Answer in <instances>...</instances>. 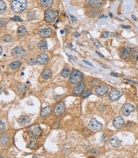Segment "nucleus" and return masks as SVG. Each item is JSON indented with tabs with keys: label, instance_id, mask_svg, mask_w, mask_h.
I'll return each instance as SVG.
<instances>
[{
	"label": "nucleus",
	"instance_id": "f257e3e1",
	"mask_svg": "<svg viewBox=\"0 0 138 158\" xmlns=\"http://www.w3.org/2000/svg\"><path fill=\"white\" fill-rule=\"evenodd\" d=\"M11 7L16 14H20L24 12L27 8L26 0H13L11 4Z\"/></svg>",
	"mask_w": 138,
	"mask_h": 158
},
{
	"label": "nucleus",
	"instance_id": "f03ea898",
	"mask_svg": "<svg viewBox=\"0 0 138 158\" xmlns=\"http://www.w3.org/2000/svg\"><path fill=\"white\" fill-rule=\"evenodd\" d=\"M28 132L29 135L33 139H38L41 134L42 130L39 124H34L29 128Z\"/></svg>",
	"mask_w": 138,
	"mask_h": 158
},
{
	"label": "nucleus",
	"instance_id": "7ed1b4c3",
	"mask_svg": "<svg viewBox=\"0 0 138 158\" xmlns=\"http://www.w3.org/2000/svg\"><path fill=\"white\" fill-rule=\"evenodd\" d=\"M83 78V74L81 72L77 70H74L70 76V82L72 84L80 83Z\"/></svg>",
	"mask_w": 138,
	"mask_h": 158
},
{
	"label": "nucleus",
	"instance_id": "20e7f679",
	"mask_svg": "<svg viewBox=\"0 0 138 158\" xmlns=\"http://www.w3.org/2000/svg\"><path fill=\"white\" fill-rule=\"evenodd\" d=\"M11 55L15 58H23L26 56V52L22 47L17 46L12 50Z\"/></svg>",
	"mask_w": 138,
	"mask_h": 158
},
{
	"label": "nucleus",
	"instance_id": "39448f33",
	"mask_svg": "<svg viewBox=\"0 0 138 158\" xmlns=\"http://www.w3.org/2000/svg\"><path fill=\"white\" fill-rule=\"evenodd\" d=\"M57 14L52 10L48 9L45 12V20L47 22H53L56 19Z\"/></svg>",
	"mask_w": 138,
	"mask_h": 158
},
{
	"label": "nucleus",
	"instance_id": "423d86ee",
	"mask_svg": "<svg viewBox=\"0 0 138 158\" xmlns=\"http://www.w3.org/2000/svg\"><path fill=\"white\" fill-rule=\"evenodd\" d=\"M89 126L91 130H94V131H99L102 129V124L98 121L96 119H92L90 120V123L89 124Z\"/></svg>",
	"mask_w": 138,
	"mask_h": 158
},
{
	"label": "nucleus",
	"instance_id": "0eeeda50",
	"mask_svg": "<svg viewBox=\"0 0 138 158\" xmlns=\"http://www.w3.org/2000/svg\"><path fill=\"white\" fill-rule=\"evenodd\" d=\"M64 110H65L64 104V102H59V103L56 105V107H54V112L56 116H61V115L64 113Z\"/></svg>",
	"mask_w": 138,
	"mask_h": 158
},
{
	"label": "nucleus",
	"instance_id": "6e6552de",
	"mask_svg": "<svg viewBox=\"0 0 138 158\" xmlns=\"http://www.w3.org/2000/svg\"><path fill=\"white\" fill-rule=\"evenodd\" d=\"M134 110V107L131 104H126L122 108V112L125 116H127L130 115Z\"/></svg>",
	"mask_w": 138,
	"mask_h": 158
},
{
	"label": "nucleus",
	"instance_id": "1a4fd4ad",
	"mask_svg": "<svg viewBox=\"0 0 138 158\" xmlns=\"http://www.w3.org/2000/svg\"><path fill=\"white\" fill-rule=\"evenodd\" d=\"M113 126L117 129H120L125 124V121L123 118L121 116H117L113 119Z\"/></svg>",
	"mask_w": 138,
	"mask_h": 158
},
{
	"label": "nucleus",
	"instance_id": "9d476101",
	"mask_svg": "<svg viewBox=\"0 0 138 158\" xmlns=\"http://www.w3.org/2000/svg\"><path fill=\"white\" fill-rule=\"evenodd\" d=\"M95 91H96V93L98 94V95L103 96L108 93V88L106 86L100 85V86H98V87H96Z\"/></svg>",
	"mask_w": 138,
	"mask_h": 158
},
{
	"label": "nucleus",
	"instance_id": "9b49d317",
	"mask_svg": "<svg viewBox=\"0 0 138 158\" xmlns=\"http://www.w3.org/2000/svg\"><path fill=\"white\" fill-rule=\"evenodd\" d=\"M48 60H49V57L48 55L46 53H41L38 55L37 57L38 62L41 65H45L48 62Z\"/></svg>",
	"mask_w": 138,
	"mask_h": 158
},
{
	"label": "nucleus",
	"instance_id": "f8f14e48",
	"mask_svg": "<svg viewBox=\"0 0 138 158\" xmlns=\"http://www.w3.org/2000/svg\"><path fill=\"white\" fill-rule=\"evenodd\" d=\"M122 93L119 91H113L109 95V99L111 101H117L122 97Z\"/></svg>",
	"mask_w": 138,
	"mask_h": 158
},
{
	"label": "nucleus",
	"instance_id": "ddd939ff",
	"mask_svg": "<svg viewBox=\"0 0 138 158\" xmlns=\"http://www.w3.org/2000/svg\"><path fill=\"white\" fill-rule=\"evenodd\" d=\"M52 33V30L50 28H45L40 30L38 33L39 36L42 37H49Z\"/></svg>",
	"mask_w": 138,
	"mask_h": 158
},
{
	"label": "nucleus",
	"instance_id": "4468645a",
	"mask_svg": "<svg viewBox=\"0 0 138 158\" xmlns=\"http://www.w3.org/2000/svg\"><path fill=\"white\" fill-rule=\"evenodd\" d=\"M87 3L90 6L95 8L100 7L103 5L102 0H87Z\"/></svg>",
	"mask_w": 138,
	"mask_h": 158
},
{
	"label": "nucleus",
	"instance_id": "2eb2a0df",
	"mask_svg": "<svg viewBox=\"0 0 138 158\" xmlns=\"http://www.w3.org/2000/svg\"><path fill=\"white\" fill-rule=\"evenodd\" d=\"M31 122V118L27 116H23L19 119L18 123L20 125L26 126Z\"/></svg>",
	"mask_w": 138,
	"mask_h": 158
},
{
	"label": "nucleus",
	"instance_id": "dca6fc26",
	"mask_svg": "<svg viewBox=\"0 0 138 158\" xmlns=\"http://www.w3.org/2000/svg\"><path fill=\"white\" fill-rule=\"evenodd\" d=\"M84 88H85V84L83 82H81L78 84L77 87L74 88V89H73V93L77 94H77H80V93H81L83 91Z\"/></svg>",
	"mask_w": 138,
	"mask_h": 158
},
{
	"label": "nucleus",
	"instance_id": "f3484780",
	"mask_svg": "<svg viewBox=\"0 0 138 158\" xmlns=\"http://www.w3.org/2000/svg\"><path fill=\"white\" fill-rule=\"evenodd\" d=\"M110 144L112 145L113 147H119L121 145V141L119 140V139L117 137H114L110 140Z\"/></svg>",
	"mask_w": 138,
	"mask_h": 158
},
{
	"label": "nucleus",
	"instance_id": "a211bd4d",
	"mask_svg": "<svg viewBox=\"0 0 138 158\" xmlns=\"http://www.w3.org/2000/svg\"><path fill=\"white\" fill-rule=\"evenodd\" d=\"M26 35H27V29L23 25L19 27L18 29H17V35L20 37H23V36H26Z\"/></svg>",
	"mask_w": 138,
	"mask_h": 158
},
{
	"label": "nucleus",
	"instance_id": "6ab92c4d",
	"mask_svg": "<svg viewBox=\"0 0 138 158\" xmlns=\"http://www.w3.org/2000/svg\"><path fill=\"white\" fill-rule=\"evenodd\" d=\"M120 56L123 59H127L130 56V52H129L127 48H122L120 50Z\"/></svg>",
	"mask_w": 138,
	"mask_h": 158
},
{
	"label": "nucleus",
	"instance_id": "aec40b11",
	"mask_svg": "<svg viewBox=\"0 0 138 158\" xmlns=\"http://www.w3.org/2000/svg\"><path fill=\"white\" fill-rule=\"evenodd\" d=\"M38 46L40 50L45 51L47 50L48 48V45H47V42L45 40H41L38 43Z\"/></svg>",
	"mask_w": 138,
	"mask_h": 158
},
{
	"label": "nucleus",
	"instance_id": "412c9836",
	"mask_svg": "<svg viewBox=\"0 0 138 158\" xmlns=\"http://www.w3.org/2000/svg\"><path fill=\"white\" fill-rule=\"evenodd\" d=\"M51 112V107L50 106H47L46 107L43 108V109L41 110V116L43 117V118H45V117L48 116V115L50 114Z\"/></svg>",
	"mask_w": 138,
	"mask_h": 158
},
{
	"label": "nucleus",
	"instance_id": "4be33fe9",
	"mask_svg": "<svg viewBox=\"0 0 138 158\" xmlns=\"http://www.w3.org/2000/svg\"><path fill=\"white\" fill-rule=\"evenodd\" d=\"M43 78L45 79H48L51 78L52 76V72L50 69H45L42 72Z\"/></svg>",
	"mask_w": 138,
	"mask_h": 158
},
{
	"label": "nucleus",
	"instance_id": "5701e85b",
	"mask_svg": "<svg viewBox=\"0 0 138 158\" xmlns=\"http://www.w3.org/2000/svg\"><path fill=\"white\" fill-rule=\"evenodd\" d=\"M70 74H71V72H70V70H69V68H68V67H66V68H64L63 70H62L61 73H60V75H61V76H62L63 78H68L69 76H71Z\"/></svg>",
	"mask_w": 138,
	"mask_h": 158
},
{
	"label": "nucleus",
	"instance_id": "b1692460",
	"mask_svg": "<svg viewBox=\"0 0 138 158\" xmlns=\"http://www.w3.org/2000/svg\"><path fill=\"white\" fill-rule=\"evenodd\" d=\"M41 4L45 7H50L53 5V0H41Z\"/></svg>",
	"mask_w": 138,
	"mask_h": 158
},
{
	"label": "nucleus",
	"instance_id": "393cba45",
	"mask_svg": "<svg viewBox=\"0 0 138 158\" xmlns=\"http://www.w3.org/2000/svg\"><path fill=\"white\" fill-rule=\"evenodd\" d=\"M21 62L20 61H15L14 62L11 63L10 65V67L13 70H15V69H17L21 65Z\"/></svg>",
	"mask_w": 138,
	"mask_h": 158
},
{
	"label": "nucleus",
	"instance_id": "a878e982",
	"mask_svg": "<svg viewBox=\"0 0 138 158\" xmlns=\"http://www.w3.org/2000/svg\"><path fill=\"white\" fill-rule=\"evenodd\" d=\"M8 140H9V138L6 135H2L1 137V144L5 145V143H7L8 142Z\"/></svg>",
	"mask_w": 138,
	"mask_h": 158
},
{
	"label": "nucleus",
	"instance_id": "bb28decb",
	"mask_svg": "<svg viewBox=\"0 0 138 158\" xmlns=\"http://www.w3.org/2000/svg\"><path fill=\"white\" fill-rule=\"evenodd\" d=\"M6 8V5L3 0H0V12L3 13L5 11Z\"/></svg>",
	"mask_w": 138,
	"mask_h": 158
},
{
	"label": "nucleus",
	"instance_id": "cd10ccee",
	"mask_svg": "<svg viewBox=\"0 0 138 158\" xmlns=\"http://www.w3.org/2000/svg\"><path fill=\"white\" fill-rule=\"evenodd\" d=\"M91 94V90H90V89H86V90H84V91H82V93H81V97H82L83 98H86V97H89V95H90Z\"/></svg>",
	"mask_w": 138,
	"mask_h": 158
},
{
	"label": "nucleus",
	"instance_id": "c85d7f7f",
	"mask_svg": "<svg viewBox=\"0 0 138 158\" xmlns=\"http://www.w3.org/2000/svg\"><path fill=\"white\" fill-rule=\"evenodd\" d=\"M17 89H19V91L23 92V91H25L26 90H27V87H26V85H24V84H19V85L17 86Z\"/></svg>",
	"mask_w": 138,
	"mask_h": 158
},
{
	"label": "nucleus",
	"instance_id": "c756f323",
	"mask_svg": "<svg viewBox=\"0 0 138 158\" xmlns=\"http://www.w3.org/2000/svg\"><path fill=\"white\" fill-rule=\"evenodd\" d=\"M36 145H37V143H36L35 139H33V140H31L30 142H29V147L31 149H35V148H36Z\"/></svg>",
	"mask_w": 138,
	"mask_h": 158
},
{
	"label": "nucleus",
	"instance_id": "7c9ffc66",
	"mask_svg": "<svg viewBox=\"0 0 138 158\" xmlns=\"http://www.w3.org/2000/svg\"><path fill=\"white\" fill-rule=\"evenodd\" d=\"M38 62V60L35 59V58H31L30 59H29L27 60V64L30 66H33V65L36 64V63Z\"/></svg>",
	"mask_w": 138,
	"mask_h": 158
},
{
	"label": "nucleus",
	"instance_id": "2f4dec72",
	"mask_svg": "<svg viewBox=\"0 0 138 158\" xmlns=\"http://www.w3.org/2000/svg\"><path fill=\"white\" fill-rule=\"evenodd\" d=\"M12 41V37L10 35H6L3 37V42L5 43H10Z\"/></svg>",
	"mask_w": 138,
	"mask_h": 158
},
{
	"label": "nucleus",
	"instance_id": "473e14b6",
	"mask_svg": "<svg viewBox=\"0 0 138 158\" xmlns=\"http://www.w3.org/2000/svg\"><path fill=\"white\" fill-rule=\"evenodd\" d=\"M132 57V60H135V61L138 59V50H134Z\"/></svg>",
	"mask_w": 138,
	"mask_h": 158
},
{
	"label": "nucleus",
	"instance_id": "72a5a7b5",
	"mask_svg": "<svg viewBox=\"0 0 138 158\" xmlns=\"http://www.w3.org/2000/svg\"><path fill=\"white\" fill-rule=\"evenodd\" d=\"M0 124H1V127H0V128H1V131H3L4 130H5V123H4V122H3L2 120H1V121H0Z\"/></svg>",
	"mask_w": 138,
	"mask_h": 158
},
{
	"label": "nucleus",
	"instance_id": "f704fd0d",
	"mask_svg": "<svg viewBox=\"0 0 138 158\" xmlns=\"http://www.w3.org/2000/svg\"><path fill=\"white\" fill-rule=\"evenodd\" d=\"M11 20H13V21H17V22H22V20L21 19V18H20L18 16H15V17H14L13 18H11Z\"/></svg>",
	"mask_w": 138,
	"mask_h": 158
},
{
	"label": "nucleus",
	"instance_id": "c9c22d12",
	"mask_svg": "<svg viewBox=\"0 0 138 158\" xmlns=\"http://www.w3.org/2000/svg\"><path fill=\"white\" fill-rule=\"evenodd\" d=\"M7 23V20L6 19H5V18H1V26H3V25H5V24Z\"/></svg>",
	"mask_w": 138,
	"mask_h": 158
},
{
	"label": "nucleus",
	"instance_id": "e433bc0d",
	"mask_svg": "<svg viewBox=\"0 0 138 158\" xmlns=\"http://www.w3.org/2000/svg\"><path fill=\"white\" fill-rule=\"evenodd\" d=\"M94 45L96 46V47H98V48H101V47H102V44H101L99 42H95L94 43Z\"/></svg>",
	"mask_w": 138,
	"mask_h": 158
},
{
	"label": "nucleus",
	"instance_id": "4c0bfd02",
	"mask_svg": "<svg viewBox=\"0 0 138 158\" xmlns=\"http://www.w3.org/2000/svg\"><path fill=\"white\" fill-rule=\"evenodd\" d=\"M102 36L103 37H104V38H106V37H108L109 36V33L108 32H104L102 34Z\"/></svg>",
	"mask_w": 138,
	"mask_h": 158
},
{
	"label": "nucleus",
	"instance_id": "58836bf2",
	"mask_svg": "<svg viewBox=\"0 0 138 158\" xmlns=\"http://www.w3.org/2000/svg\"><path fill=\"white\" fill-rule=\"evenodd\" d=\"M70 17H71V18L72 19L73 21H77V19L76 18V17H74L73 15H70Z\"/></svg>",
	"mask_w": 138,
	"mask_h": 158
},
{
	"label": "nucleus",
	"instance_id": "ea45409f",
	"mask_svg": "<svg viewBox=\"0 0 138 158\" xmlns=\"http://www.w3.org/2000/svg\"><path fill=\"white\" fill-rule=\"evenodd\" d=\"M83 62H85V63H86V64H88V65H89V66H92V67H94V66H93V65L91 63L89 62H88V61H87V60H83Z\"/></svg>",
	"mask_w": 138,
	"mask_h": 158
},
{
	"label": "nucleus",
	"instance_id": "a19ab883",
	"mask_svg": "<svg viewBox=\"0 0 138 158\" xmlns=\"http://www.w3.org/2000/svg\"><path fill=\"white\" fill-rule=\"evenodd\" d=\"M122 27L123 29H131V28L130 26H127V25H122Z\"/></svg>",
	"mask_w": 138,
	"mask_h": 158
},
{
	"label": "nucleus",
	"instance_id": "79ce46f5",
	"mask_svg": "<svg viewBox=\"0 0 138 158\" xmlns=\"http://www.w3.org/2000/svg\"><path fill=\"white\" fill-rule=\"evenodd\" d=\"M74 35H75V36L76 37H78L79 36H80V34L78 33H77V32H76V33H75V34H74Z\"/></svg>",
	"mask_w": 138,
	"mask_h": 158
},
{
	"label": "nucleus",
	"instance_id": "37998d69",
	"mask_svg": "<svg viewBox=\"0 0 138 158\" xmlns=\"http://www.w3.org/2000/svg\"><path fill=\"white\" fill-rule=\"evenodd\" d=\"M132 18H133L134 20H135V21H136V20H137L136 17L134 16V15H132Z\"/></svg>",
	"mask_w": 138,
	"mask_h": 158
},
{
	"label": "nucleus",
	"instance_id": "c03bdc74",
	"mask_svg": "<svg viewBox=\"0 0 138 158\" xmlns=\"http://www.w3.org/2000/svg\"><path fill=\"white\" fill-rule=\"evenodd\" d=\"M111 76H113L114 77H118V75L116 74H115V73H111Z\"/></svg>",
	"mask_w": 138,
	"mask_h": 158
},
{
	"label": "nucleus",
	"instance_id": "a18cd8bd",
	"mask_svg": "<svg viewBox=\"0 0 138 158\" xmlns=\"http://www.w3.org/2000/svg\"><path fill=\"white\" fill-rule=\"evenodd\" d=\"M0 50H1V53H0V54H1V55H2V52H3V48H2L1 46L0 47Z\"/></svg>",
	"mask_w": 138,
	"mask_h": 158
},
{
	"label": "nucleus",
	"instance_id": "49530a36",
	"mask_svg": "<svg viewBox=\"0 0 138 158\" xmlns=\"http://www.w3.org/2000/svg\"><path fill=\"white\" fill-rule=\"evenodd\" d=\"M97 53H98V54H99V55H100V56H101V57H104V56H103V55H102V54H101V53H99V52H97Z\"/></svg>",
	"mask_w": 138,
	"mask_h": 158
},
{
	"label": "nucleus",
	"instance_id": "de8ad7c7",
	"mask_svg": "<svg viewBox=\"0 0 138 158\" xmlns=\"http://www.w3.org/2000/svg\"><path fill=\"white\" fill-rule=\"evenodd\" d=\"M137 110H138V107H137Z\"/></svg>",
	"mask_w": 138,
	"mask_h": 158
}]
</instances>
